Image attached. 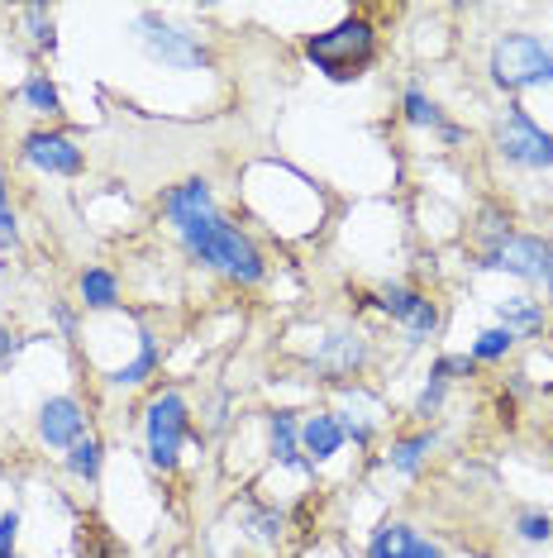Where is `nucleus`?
<instances>
[{
	"mask_svg": "<svg viewBox=\"0 0 553 558\" xmlns=\"http://www.w3.org/2000/svg\"><path fill=\"white\" fill-rule=\"evenodd\" d=\"M20 344H24V339H15V335H10L5 325H0V367H5L10 359H15V353H20Z\"/></svg>",
	"mask_w": 553,
	"mask_h": 558,
	"instance_id": "28",
	"label": "nucleus"
},
{
	"mask_svg": "<svg viewBox=\"0 0 553 558\" xmlns=\"http://www.w3.org/2000/svg\"><path fill=\"white\" fill-rule=\"evenodd\" d=\"M515 530H520L525 544H549L553 539V520L544 511H525L520 520H515Z\"/></svg>",
	"mask_w": 553,
	"mask_h": 558,
	"instance_id": "23",
	"label": "nucleus"
},
{
	"mask_svg": "<svg viewBox=\"0 0 553 558\" xmlns=\"http://www.w3.org/2000/svg\"><path fill=\"white\" fill-rule=\"evenodd\" d=\"M15 244H20V230H15V210H10L5 182H0V248H15Z\"/></svg>",
	"mask_w": 553,
	"mask_h": 558,
	"instance_id": "25",
	"label": "nucleus"
},
{
	"mask_svg": "<svg viewBox=\"0 0 553 558\" xmlns=\"http://www.w3.org/2000/svg\"><path fill=\"white\" fill-rule=\"evenodd\" d=\"M544 287H549V296H553V248H549V272H544Z\"/></svg>",
	"mask_w": 553,
	"mask_h": 558,
	"instance_id": "29",
	"label": "nucleus"
},
{
	"mask_svg": "<svg viewBox=\"0 0 553 558\" xmlns=\"http://www.w3.org/2000/svg\"><path fill=\"white\" fill-rule=\"evenodd\" d=\"M515 329L506 325H496V329H482V335L472 339V363H496V359H506V353L515 349Z\"/></svg>",
	"mask_w": 553,
	"mask_h": 558,
	"instance_id": "21",
	"label": "nucleus"
},
{
	"mask_svg": "<svg viewBox=\"0 0 553 558\" xmlns=\"http://www.w3.org/2000/svg\"><path fill=\"white\" fill-rule=\"evenodd\" d=\"M368 558H444V554L425 535H415V525H406V520H386L368 544Z\"/></svg>",
	"mask_w": 553,
	"mask_h": 558,
	"instance_id": "11",
	"label": "nucleus"
},
{
	"mask_svg": "<svg viewBox=\"0 0 553 558\" xmlns=\"http://www.w3.org/2000/svg\"><path fill=\"white\" fill-rule=\"evenodd\" d=\"M372 53H377V34H372V24L362 15H348V20H339L334 29L306 39V58L334 82L358 77V72L372 62Z\"/></svg>",
	"mask_w": 553,
	"mask_h": 558,
	"instance_id": "2",
	"label": "nucleus"
},
{
	"mask_svg": "<svg viewBox=\"0 0 553 558\" xmlns=\"http://www.w3.org/2000/svg\"><path fill=\"white\" fill-rule=\"evenodd\" d=\"M501 325L515 329V335H534V329H544V306L525 301V296H511V301H501Z\"/></svg>",
	"mask_w": 553,
	"mask_h": 558,
	"instance_id": "19",
	"label": "nucleus"
},
{
	"mask_svg": "<svg viewBox=\"0 0 553 558\" xmlns=\"http://www.w3.org/2000/svg\"><path fill=\"white\" fill-rule=\"evenodd\" d=\"M186 425H192V405H186L177 391H158V397L148 401L144 435H148V463H153L158 473H172V468H177Z\"/></svg>",
	"mask_w": 553,
	"mask_h": 558,
	"instance_id": "4",
	"label": "nucleus"
},
{
	"mask_svg": "<svg viewBox=\"0 0 553 558\" xmlns=\"http://www.w3.org/2000/svg\"><path fill=\"white\" fill-rule=\"evenodd\" d=\"M434 429H420V435H410V439H401L392 444V453H386V468L401 477H410V473H420V463L430 459V449H434Z\"/></svg>",
	"mask_w": 553,
	"mask_h": 558,
	"instance_id": "15",
	"label": "nucleus"
},
{
	"mask_svg": "<svg viewBox=\"0 0 553 558\" xmlns=\"http://www.w3.org/2000/svg\"><path fill=\"white\" fill-rule=\"evenodd\" d=\"M100 463H106V444H100L91 429H86V435L67 449V473L82 477V482H96L100 477Z\"/></svg>",
	"mask_w": 553,
	"mask_h": 558,
	"instance_id": "18",
	"label": "nucleus"
},
{
	"mask_svg": "<svg viewBox=\"0 0 553 558\" xmlns=\"http://www.w3.org/2000/svg\"><path fill=\"white\" fill-rule=\"evenodd\" d=\"M24 106L34 110V116H44V120H58L62 116V96H58V86L44 77V72H34L29 82H24Z\"/></svg>",
	"mask_w": 553,
	"mask_h": 558,
	"instance_id": "20",
	"label": "nucleus"
},
{
	"mask_svg": "<svg viewBox=\"0 0 553 558\" xmlns=\"http://www.w3.org/2000/svg\"><path fill=\"white\" fill-rule=\"evenodd\" d=\"M20 158L29 162V168L48 172V177H77V172L86 168V154H82V148L72 144L67 134H48V130H39V134L24 138Z\"/></svg>",
	"mask_w": 553,
	"mask_h": 558,
	"instance_id": "8",
	"label": "nucleus"
},
{
	"mask_svg": "<svg viewBox=\"0 0 553 558\" xmlns=\"http://www.w3.org/2000/svg\"><path fill=\"white\" fill-rule=\"evenodd\" d=\"M268 444H272V459L282 463V468H296V473H310V468H316L306 453H300V425H296V415L276 411L272 421H268Z\"/></svg>",
	"mask_w": 553,
	"mask_h": 558,
	"instance_id": "14",
	"label": "nucleus"
},
{
	"mask_svg": "<svg viewBox=\"0 0 553 558\" xmlns=\"http://www.w3.org/2000/svg\"><path fill=\"white\" fill-rule=\"evenodd\" d=\"M86 435V411L77 397H48L39 411V439L48 449H72Z\"/></svg>",
	"mask_w": 553,
	"mask_h": 558,
	"instance_id": "10",
	"label": "nucleus"
},
{
	"mask_svg": "<svg viewBox=\"0 0 553 558\" xmlns=\"http://www.w3.org/2000/svg\"><path fill=\"white\" fill-rule=\"evenodd\" d=\"M24 24L34 29V44H39V48H53V15H48V10H39V5L24 10Z\"/></svg>",
	"mask_w": 553,
	"mask_h": 558,
	"instance_id": "24",
	"label": "nucleus"
},
{
	"mask_svg": "<svg viewBox=\"0 0 553 558\" xmlns=\"http://www.w3.org/2000/svg\"><path fill=\"white\" fill-rule=\"evenodd\" d=\"M377 306L392 315V320L406 325L410 344L430 339V335H434V325H439L434 301H430V296H420V291H410V287H382V291H377Z\"/></svg>",
	"mask_w": 553,
	"mask_h": 558,
	"instance_id": "9",
	"label": "nucleus"
},
{
	"mask_svg": "<svg viewBox=\"0 0 553 558\" xmlns=\"http://www.w3.org/2000/svg\"><path fill=\"white\" fill-rule=\"evenodd\" d=\"M153 367H158V339H153V329H138L134 363L115 367V373H110V383H115V387H134V383H144V377H153Z\"/></svg>",
	"mask_w": 553,
	"mask_h": 558,
	"instance_id": "17",
	"label": "nucleus"
},
{
	"mask_svg": "<svg viewBox=\"0 0 553 558\" xmlns=\"http://www.w3.org/2000/svg\"><path fill=\"white\" fill-rule=\"evenodd\" d=\"M444 377H430V387H425V397H420V405H415V415H434L439 411V401H444Z\"/></svg>",
	"mask_w": 553,
	"mask_h": 558,
	"instance_id": "27",
	"label": "nucleus"
},
{
	"mask_svg": "<svg viewBox=\"0 0 553 558\" xmlns=\"http://www.w3.org/2000/svg\"><path fill=\"white\" fill-rule=\"evenodd\" d=\"M401 106H406V120H410V124H420V130H439V124H444V120H439V106L420 92V86H406Z\"/></svg>",
	"mask_w": 553,
	"mask_h": 558,
	"instance_id": "22",
	"label": "nucleus"
},
{
	"mask_svg": "<svg viewBox=\"0 0 553 558\" xmlns=\"http://www.w3.org/2000/svg\"><path fill=\"white\" fill-rule=\"evenodd\" d=\"M82 306L86 311H110V306H120V282H115V272L110 268H86L82 272Z\"/></svg>",
	"mask_w": 553,
	"mask_h": 558,
	"instance_id": "16",
	"label": "nucleus"
},
{
	"mask_svg": "<svg viewBox=\"0 0 553 558\" xmlns=\"http://www.w3.org/2000/svg\"><path fill=\"white\" fill-rule=\"evenodd\" d=\"M138 44H144V53L153 62H162V68L192 72V68H206V62H210V53L200 48L196 34L172 29V24L158 20V15H138Z\"/></svg>",
	"mask_w": 553,
	"mask_h": 558,
	"instance_id": "6",
	"label": "nucleus"
},
{
	"mask_svg": "<svg viewBox=\"0 0 553 558\" xmlns=\"http://www.w3.org/2000/svg\"><path fill=\"white\" fill-rule=\"evenodd\" d=\"M15 539H20V515L5 511V515H0V558L15 554Z\"/></svg>",
	"mask_w": 553,
	"mask_h": 558,
	"instance_id": "26",
	"label": "nucleus"
},
{
	"mask_svg": "<svg viewBox=\"0 0 553 558\" xmlns=\"http://www.w3.org/2000/svg\"><path fill=\"white\" fill-rule=\"evenodd\" d=\"M5 558H20V554H5Z\"/></svg>",
	"mask_w": 553,
	"mask_h": 558,
	"instance_id": "30",
	"label": "nucleus"
},
{
	"mask_svg": "<svg viewBox=\"0 0 553 558\" xmlns=\"http://www.w3.org/2000/svg\"><path fill=\"white\" fill-rule=\"evenodd\" d=\"M549 239H539V234H511V239H501L496 248H487L482 253V263L477 268H487V272H511V277H520V282H544V272H549Z\"/></svg>",
	"mask_w": 553,
	"mask_h": 558,
	"instance_id": "7",
	"label": "nucleus"
},
{
	"mask_svg": "<svg viewBox=\"0 0 553 558\" xmlns=\"http://www.w3.org/2000/svg\"><path fill=\"white\" fill-rule=\"evenodd\" d=\"M162 215L172 220L182 248L192 253L196 263H206V268H216L220 277L244 282V287L262 282V272L268 268H262L258 244L244 230H234V225L216 210V196H210L206 177H186V182L168 186V196H162Z\"/></svg>",
	"mask_w": 553,
	"mask_h": 558,
	"instance_id": "1",
	"label": "nucleus"
},
{
	"mask_svg": "<svg viewBox=\"0 0 553 558\" xmlns=\"http://www.w3.org/2000/svg\"><path fill=\"white\" fill-rule=\"evenodd\" d=\"M492 82L501 92L553 86V48L539 34H501L492 48Z\"/></svg>",
	"mask_w": 553,
	"mask_h": 558,
	"instance_id": "3",
	"label": "nucleus"
},
{
	"mask_svg": "<svg viewBox=\"0 0 553 558\" xmlns=\"http://www.w3.org/2000/svg\"><path fill=\"white\" fill-rule=\"evenodd\" d=\"M0 182H5V177H0Z\"/></svg>",
	"mask_w": 553,
	"mask_h": 558,
	"instance_id": "31",
	"label": "nucleus"
},
{
	"mask_svg": "<svg viewBox=\"0 0 553 558\" xmlns=\"http://www.w3.org/2000/svg\"><path fill=\"white\" fill-rule=\"evenodd\" d=\"M368 363V339L358 335H334V339H324V349H320V359H316V367H324V373H334V377H348V373H358V367Z\"/></svg>",
	"mask_w": 553,
	"mask_h": 558,
	"instance_id": "12",
	"label": "nucleus"
},
{
	"mask_svg": "<svg viewBox=\"0 0 553 558\" xmlns=\"http://www.w3.org/2000/svg\"><path fill=\"white\" fill-rule=\"evenodd\" d=\"M496 148L515 168H553V134L539 130L530 120V110H520V106H511L506 120L496 124Z\"/></svg>",
	"mask_w": 553,
	"mask_h": 558,
	"instance_id": "5",
	"label": "nucleus"
},
{
	"mask_svg": "<svg viewBox=\"0 0 553 558\" xmlns=\"http://www.w3.org/2000/svg\"><path fill=\"white\" fill-rule=\"evenodd\" d=\"M344 421L339 415H310L306 425H300V449H306V459L310 463H324V459H334L339 449H344Z\"/></svg>",
	"mask_w": 553,
	"mask_h": 558,
	"instance_id": "13",
	"label": "nucleus"
}]
</instances>
